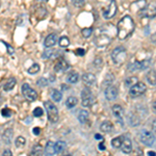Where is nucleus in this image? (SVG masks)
Returning <instances> with one entry per match:
<instances>
[{"mask_svg": "<svg viewBox=\"0 0 156 156\" xmlns=\"http://www.w3.org/2000/svg\"><path fill=\"white\" fill-rule=\"evenodd\" d=\"M99 149H100V150H105V147H104V146H103L102 144H100V145H99Z\"/></svg>", "mask_w": 156, "mask_h": 156, "instance_id": "a18cd8bd", "label": "nucleus"}, {"mask_svg": "<svg viewBox=\"0 0 156 156\" xmlns=\"http://www.w3.org/2000/svg\"><path fill=\"white\" fill-rule=\"evenodd\" d=\"M82 81L87 85H92L96 82V76L92 73H84L82 75Z\"/></svg>", "mask_w": 156, "mask_h": 156, "instance_id": "4468645a", "label": "nucleus"}, {"mask_svg": "<svg viewBox=\"0 0 156 156\" xmlns=\"http://www.w3.org/2000/svg\"><path fill=\"white\" fill-rule=\"evenodd\" d=\"M77 103H78L77 98H75V97H69L67 99V101H66V105H67V107L72 108V107L76 106Z\"/></svg>", "mask_w": 156, "mask_h": 156, "instance_id": "b1692460", "label": "nucleus"}, {"mask_svg": "<svg viewBox=\"0 0 156 156\" xmlns=\"http://www.w3.org/2000/svg\"><path fill=\"white\" fill-rule=\"evenodd\" d=\"M26 144V140L23 136H18L16 140V146L17 147H24Z\"/></svg>", "mask_w": 156, "mask_h": 156, "instance_id": "7c9ffc66", "label": "nucleus"}, {"mask_svg": "<svg viewBox=\"0 0 156 156\" xmlns=\"http://www.w3.org/2000/svg\"><path fill=\"white\" fill-rule=\"evenodd\" d=\"M1 115L3 117H11L12 115V110L9 109V108H4V109L1 110Z\"/></svg>", "mask_w": 156, "mask_h": 156, "instance_id": "c9c22d12", "label": "nucleus"}, {"mask_svg": "<svg viewBox=\"0 0 156 156\" xmlns=\"http://www.w3.org/2000/svg\"><path fill=\"white\" fill-rule=\"evenodd\" d=\"M69 68H70V66L66 60H65L64 58H60V59L57 60L56 64H55L54 70L56 72H65V71H67Z\"/></svg>", "mask_w": 156, "mask_h": 156, "instance_id": "9b49d317", "label": "nucleus"}, {"mask_svg": "<svg viewBox=\"0 0 156 156\" xmlns=\"http://www.w3.org/2000/svg\"><path fill=\"white\" fill-rule=\"evenodd\" d=\"M148 154H149V156H155V152L154 151H150V152H148Z\"/></svg>", "mask_w": 156, "mask_h": 156, "instance_id": "c03bdc74", "label": "nucleus"}, {"mask_svg": "<svg viewBox=\"0 0 156 156\" xmlns=\"http://www.w3.org/2000/svg\"><path fill=\"white\" fill-rule=\"evenodd\" d=\"M59 46L62 47V48H66V47H68L70 45V40L68 39L67 37H62L59 39Z\"/></svg>", "mask_w": 156, "mask_h": 156, "instance_id": "c85d7f7f", "label": "nucleus"}, {"mask_svg": "<svg viewBox=\"0 0 156 156\" xmlns=\"http://www.w3.org/2000/svg\"><path fill=\"white\" fill-rule=\"evenodd\" d=\"M138 82V79L137 77H128L126 80H125V84H126V87H131L132 85H134L135 83H137Z\"/></svg>", "mask_w": 156, "mask_h": 156, "instance_id": "bb28decb", "label": "nucleus"}, {"mask_svg": "<svg viewBox=\"0 0 156 156\" xmlns=\"http://www.w3.org/2000/svg\"><path fill=\"white\" fill-rule=\"evenodd\" d=\"M85 53V50L84 49H82V48H78L76 50V54L77 55H79V56H83Z\"/></svg>", "mask_w": 156, "mask_h": 156, "instance_id": "58836bf2", "label": "nucleus"}, {"mask_svg": "<svg viewBox=\"0 0 156 156\" xmlns=\"http://www.w3.org/2000/svg\"><path fill=\"white\" fill-rule=\"evenodd\" d=\"M155 12V3H151L148 6H145V9H143V16L148 17V18H154Z\"/></svg>", "mask_w": 156, "mask_h": 156, "instance_id": "ddd939ff", "label": "nucleus"}, {"mask_svg": "<svg viewBox=\"0 0 156 156\" xmlns=\"http://www.w3.org/2000/svg\"><path fill=\"white\" fill-rule=\"evenodd\" d=\"M72 2H73V4H74L75 6H77V7L83 6L84 3H85L84 0H72Z\"/></svg>", "mask_w": 156, "mask_h": 156, "instance_id": "f704fd0d", "label": "nucleus"}, {"mask_svg": "<svg viewBox=\"0 0 156 156\" xmlns=\"http://www.w3.org/2000/svg\"><path fill=\"white\" fill-rule=\"evenodd\" d=\"M117 9H118V5H117V2L115 0H112L109 2V4L107 5V7H105L103 9V16H104L105 19H110L112 17L115 16L117 14Z\"/></svg>", "mask_w": 156, "mask_h": 156, "instance_id": "39448f33", "label": "nucleus"}, {"mask_svg": "<svg viewBox=\"0 0 156 156\" xmlns=\"http://www.w3.org/2000/svg\"><path fill=\"white\" fill-rule=\"evenodd\" d=\"M147 80L151 85H155V71L151 70L147 75Z\"/></svg>", "mask_w": 156, "mask_h": 156, "instance_id": "a878e982", "label": "nucleus"}, {"mask_svg": "<svg viewBox=\"0 0 156 156\" xmlns=\"http://www.w3.org/2000/svg\"><path fill=\"white\" fill-rule=\"evenodd\" d=\"M34 134H40V129H39V127H36V128H34Z\"/></svg>", "mask_w": 156, "mask_h": 156, "instance_id": "79ce46f5", "label": "nucleus"}, {"mask_svg": "<svg viewBox=\"0 0 156 156\" xmlns=\"http://www.w3.org/2000/svg\"><path fill=\"white\" fill-rule=\"evenodd\" d=\"M67 156H69V155H67Z\"/></svg>", "mask_w": 156, "mask_h": 156, "instance_id": "de8ad7c7", "label": "nucleus"}, {"mask_svg": "<svg viewBox=\"0 0 156 156\" xmlns=\"http://www.w3.org/2000/svg\"><path fill=\"white\" fill-rule=\"evenodd\" d=\"M81 98H82V105H83L84 107L92 106L93 103H94V100H93V97H92V92L90 90L89 87H85V89L82 90Z\"/></svg>", "mask_w": 156, "mask_h": 156, "instance_id": "0eeeda50", "label": "nucleus"}, {"mask_svg": "<svg viewBox=\"0 0 156 156\" xmlns=\"http://www.w3.org/2000/svg\"><path fill=\"white\" fill-rule=\"evenodd\" d=\"M82 36H83L84 37H90V36H92V32H93V29L92 28H84L82 29Z\"/></svg>", "mask_w": 156, "mask_h": 156, "instance_id": "72a5a7b5", "label": "nucleus"}, {"mask_svg": "<svg viewBox=\"0 0 156 156\" xmlns=\"http://www.w3.org/2000/svg\"><path fill=\"white\" fill-rule=\"evenodd\" d=\"M128 68L131 72L134 71H140V62H131L128 64Z\"/></svg>", "mask_w": 156, "mask_h": 156, "instance_id": "393cba45", "label": "nucleus"}, {"mask_svg": "<svg viewBox=\"0 0 156 156\" xmlns=\"http://www.w3.org/2000/svg\"><path fill=\"white\" fill-rule=\"evenodd\" d=\"M52 50H46V51L44 52V54H43V58H49V57L52 56Z\"/></svg>", "mask_w": 156, "mask_h": 156, "instance_id": "4c0bfd02", "label": "nucleus"}, {"mask_svg": "<svg viewBox=\"0 0 156 156\" xmlns=\"http://www.w3.org/2000/svg\"><path fill=\"white\" fill-rule=\"evenodd\" d=\"M40 1H44V2H46V1H47V0H40Z\"/></svg>", "mask_w": 156, "mask_h": 156, "instance_id": "49530a36", "label": "nucleus"}, {"mask_svg": "<svg viewBox=\"0 0 156 156\" xmlns=\"http://www.w3.org/2000/svg\"><path fill=\"white\" fill-rule=\"evenodd\" d=\"M3 44L5 45V46H6V48H7V51H9V54H11V55H12V54H14V49H12V47L9 46V45H7L6 43H3Z\"/></svg>", "mask_w": 156, "mask_h": 156, "instance_id": "ea45409f", "label": "nucleus"}, {"mask_svg": "<svg viewBox=\"0 0 156 156\" xmlns=\"http://www.w3.org/2000/svg\"><path fill=\"white\" fill-rule=\"evenodd\" d=\"M146 89H147V87H146V84L144 83V82L138 81L137 83H135L134 85H132V87H130L129 94L132 98L140 97L146 92Z\"/></svg>", "mask_w": 156, "mask_h": 156, "instance_id": "20e7f679", "label": "nucleus"}, {"mask_svg": "<svg viewBox=\"0 0 156 156\" xmlns=\"http://www.w3.org/2000/svg\"><path fill=\"white\" fill-rule=\"evenodd\" d=\"M122 140H123V137L122 136H118V137H115L114 140H112V145L114 148H120L121 145H122Z\"/></svg>", "mask_w": 156, "mask_h": 156, "instance_id": "cd10ccee", "label": "nucleus"}, {"mask_svg": "<svg viewBox=\"0 0 156 156\" xmlns=\"http://www.w3.org/2000/svg\"><path fill=\"white\" fill-rule=\"evenodd\" d=\"M37 83L39 87H47V85H48V80H47L46 78H44V77H41L39 80H37Z\"/></svg>", "mask_w": 156, "mask_h": 156, "instance_id": "473e14b6", "label": "nucleus"}, {"mask_svg": "<svg viewBox=\"0 0 156 156\" xmlns=\"http://www.w3.org/2000/svg\"><path fill=\"white\" fill-rule=\"evenodd\" d=\"M150 64H151V60L150 59H145V60H142V62H140V70L147 69V68L150 66Z\"/></svg>", "mask_w": 156, "mask_h": 156, "instance_id": "2f4dec72", "label": "nucleus"}, {"mask_svg": "<svg viewBox=\"0 0 156 156\" xmlns=\"http://www.w3.org/2000/svg\"><path fill=\"white\" fill-rule=\"evenodd\" d=\"M3 156H12V151H11V150H5V151L3 152Z\"/></svg>", "mask_w": 156, "mask_h": 156, "instance_id": "a19ab883", "label": "nucleus"}, {"mask_svg": "<svg viewBox=\"0 0 156 156\" xmlns=\"http://www.w3.org/2000/svg\"><path fill=\"white\" fill-rule=\"evenodd\" d=\"M78 80H79V75L76 72H70L67 76V81L69 83H76Z\"/></svg>", "mask_w": 156, "mask_h": 156, "instance_id": "f3484780", "label": "nucleus"}, {"mask_svg": "<svg viewBox=\"0 0 156 156\" xmlns=\"http://www.w3.org/2000/svg\"><path fill=\"white\" fill-rule=\"evenodd\" d=\"M135 28L134 22L130 16H125L118 23V37L119 40H126L132 34Z\"/></svg>", "mask_w": 156, "mask_h": 156, "instance_id": "f257e3e1", "label": "nucleus"}, {"mask_svg": "<svg viewBox=\"0 0 156 156\" xmlns=\"http://www.w3.org/2000/svg\"><path fill=\"white\" fill-rule=\"evenodd\" d=\"M44 106L46 108V112L47 115H48V119L51 123H56L57 121L59 119V115H58V109L57 107L55 106L53 103L46 101L44 103Z\"/></svg>", "mask_w": 156, "mask_h": 156, "instance_id": "7ed1b4c3", "label": "nucleus"}, {"mask_svg": "<svg viewBox=\"0 0 156 156\" xmlns=\"http://www.w3.org/2000/svg\"><path fill=\"white\" fill-rule=\"evenodd\" d=\"M55 154V148H54V143L48 142L47 145L45 146V155L46 156H53Z\"/></svg>", "mask_w": 156, "mask_h": 156, "instance_id": "dca6fc26", "label": "nucleus"}, {"mask_svg": "<svg viewBox=\"0 0 156 156\" xmlns=\"http://www.w3.org/2000/svg\"><path fill=\"white\" fill-rule=\"evenodd\" d=\"M112 124L110 122H108V121H106V122H103L101 124V126H100V129H101L102 132H105V133H108L110 132L112 130Z\"/></svg>", "mask_w": 156, "mask_h": 156, "instance_id": "aec40b11", "label": "nucleus"}, {"mask_svg": "<svg viewBox=\"0 0 156 156\" xmlns=\"http://www.w3.org/2000/svg\"><path fill=\"white\" fill-rule=\"evenodd\" d=\"M127 51L124 47H117L112 53V59L115 65H121L126 60Z\"/></svg>", "mask_w": 156, "mask_h": 156, "instance_id": "f03ea898", "label": "nucleus"}, {"mask_svg": "<svg viewBox=\"0 0 156 156\" xmlns=\"http://www.w3.org/2000/svg\"><path fill=\"white\" fill-rule=\"evenodd\" d=\"M140 140L143 144L147 146H152L155 142V137L150 131L148 130H142L140 133Z\"/></svg>", "mask_w": 156, "mask_h": 156, "instance_id": "423d86ee", "label": "nucleus"}, {"mask_svg": "<svg viewBox=\"0 0 156 156\" xmlns=\"http://www.w3.org/2000/svg\"><path fill=\"white\" fill-rule=\"evenodd\" d=\"M22 94L24 95V97L26 98L28 101H34L37 99V92L34 89L29 87L27 83H24L22 87Z\"/></svg>", "mask_w": 156, "mask_h": 156, "instance_id": "6e6552de", "label": "nucleus"}, {"mask_svg": "<svg viewBox=\"0 0 156 156\" xmlns=\"http://www.w3.org/2000/svg\"><path fill=\"white\" fill-rule=\"evenodd\" d=\"M112 112H114L115 117L118 118V119L122 120L123 117V108L120 106V105H114L112 106Z\"/></svg>", "mask_w": 156, "mask_h": 156, "instance_id": "a211bd4d", "label": "nucleus"}, {"mask_svg": "<svg viewBox=\"0 0 156 156\" xmlns=\"http://www.w3.org/2000/svg\"><path fill=\"white\" fill-rule=\"evenodd\" d=\"M42 115H43V109L41 107L34 108V117H41Z\"/></svg>", "mask_w": 156, "mask_h": 156, "instance_id": "e433bc0d", "label": "nucleus"}, {"mask_svg": "<svg viewBox=\"0 0 156 156\" xmlns=\"http://www.w3.org/2000/svg\"><path fill=\"white\" fill-rule=\"evenodd\" d=\"M118 95H119V90H118V87H115V85H108L106 90H105V97L109 101L117 99Z\"/></svg>", "mask_w": 156, "mask_h": 156, "instance_id": "1a4fd4ad", "label": "nucleus"}, {"mask_svg": "<svg viewBox=\"0 0 156 156\" xmlns=\"http://www.w3.org/2000/svg\"><path fill=\"white\" fill-rule=\"evenodd\" d=\"M121 150H122L123 153L125 154H129L132 150V144H131V140L127 137H124L122 140V145H121Z\"/></svg>", "mask_w": 156, "mask_h": 156, "instance_id": "f8f14e48", "label": "nucleus"}, {"mask_svg": "<svg viewBox=\"0 0 156 156\" xmlns=\"http://www.w3.org/2000/svg\"><path fill=\"white\" fill-rule=\"evenodd\" d=\"M16 85V79L15 78H11V79H9L7 80V82L5 84H4V87H3V90H11L14 89V87Z\"/></svg>", "mask_w": 156, "mask_h": 156, "instance_id": "4be33fe9", "label": "nucleus"}, {"mask_svg": "<svg viewBox=\"0 0 156 156\" xmlns=\"http://www.w3.org/2000/svg\"><path fill=\"white\" fill-rule=\"evenodd\" d=\"M39 71H40V66L37 64H34L31 67L28 68V70H27V72H28L29 74H37Z\"/></svg>", "mask_w": 156, "mask_h": 156, "instance_id": "c756f323", "label": "nucleus"}, {"mask_svg": "<svg viewBox=\"0 0 156 156\" xmlns=\"http://www.w3.org/2000/svg\"><path fill=\"white\" fill-rule=\"evenodd\" d=\"M87 119H89V112L87 110H79V112H78V120H79V122L81 124H83V123L87 122Z\"/></svg>", "mask_w": 156, "mask_h": 156, "instance_id": "6ab92c4d", "label": "nucleus"}, {"mask_svg": "<svg viewBox=\"0 0 156 156\" xmlns=\"http://www.w3.org/2000/svg\"><path fill=\"white\" fill-rule=\"evenodd\" d=\"M66 143L62 142V140H58L57 143H55L54 144V148H55V153H60L62 151L65 150V148H66Z\"/></svg>", "mask_w": 156, "mask_h": 156, "instance_id": "412c9836", "label": "nucleus"}, {"mask_svg": "<svg viewBox=\"0 0 156 156\" xmlns=\"http://www.w3.org/2000/svg\"><path fill=\"white\" fill-rule=\"evenodd\" d=\"M95 138H96V140H102V136L99 133H97V134H95Z\"/></svg>", "mask_w": 156, "mask_h": 156, "instance_id": "37998d69", "label": "nucleus"}, {"mask_svg": "<svg viewBox=\"0 0 156 156\" xmlns=\"http://www.w3.org/2000/svg\"><path fill=\"white\" fill-rule=\"evenodd\" d=\"M51 97H52V99L54 100L55 102H59L60 100H62V93L59 92V90H51Z\"/></svg>", "mask_w": 156, "mask_h": 156, "instance_id": "5701e85b", "label": "nucleus"}, {"mask_svg": "<svg viewBox=\"0 0 156 156\" xmlns=\"http://www.w3.org/2000/svg\"><path fill=\"white\" fill-rule=\"evenodd\" d=\"M56 36H55L54 34H49L48 37L45 39L44 41V45L45 47H47V48H50V47H53L55 44H56Z\"/></svg>", "mask_w": 156, "mask_h": 156, "instance_id": "2eb2a0df", "label": "nucleus"}, {"mask_svg": "<svg viewBox=\"0 0 156 156\" xmlns=\"http://www.w3.org/2000/svg\"><path fill=\"white\" fill-rule=\"evenodd\" d=\"M95 43H96V45L98 47H106L110 43V39L106 34H100V36H98L96 37Z\"/></svg>", "mask_w": 156, "mask_h": 156, "instance_id": "9d476101", "label": "nucleus"}]
</instances>
